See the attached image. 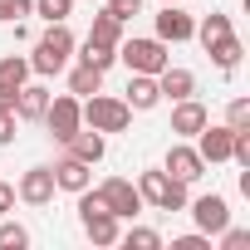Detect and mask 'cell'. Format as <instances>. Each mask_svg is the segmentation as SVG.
<instances>
[{
  "mask_svg": "<svg viewBox=\"0 0 250 250\" xmlns=\"http://www.w3.org/2000/svg\"><path fill=\"white\" fill-rule=\"evenodd\" d=\"M74 30H69V20H59V25H49L40 40H35V54H30V74H40V79H49V74H64L69 69V59H74Z\"/></svg>",
  "mask_w": 250,
  "mask_h": 250,
  "instance_id": "cell-1",
  "label": "cell"
},
{
  "mask_svg": "<svg viewBox=\"0 0 250 250\" xmlns=\"http://www.w3.org/2000/svg\"><path fill=\"white\" fill-rule=\"evenodd\" d=\"M79 108H83V128H93V133H128L133 128V108L123 103V98H113V93H88V98H79Z\"/></svg>",
  "mask_w": 250,
  "mask_h": 250,
  "instance_id": "cell-2",
  "label": "cell"
},
{
  "mask_svg": "<svg viewBox=\"0 0 250 250\" xmlns=\"http://www.w3.org/2000/svg\"><path fill=\"white\" fill-rule=\"evenodd\" d=\"M138 196H143V206H152V211H187V201H191V191H187V182H177V177H167L162 167H147L138 182Z\"/></svg>",
  "mask_w": 250,
  "mask_h": 250,
  "instance_id": "cell-3",
  "label": "cell"
},
{
  "mask_svg": "<svg viewBox=\"0 0 250 250\" xmlns=\"http://www.w3.org/2000/svg\"><path fill=\"white\" fill-rule=\"evenodd\" d=\"M79 226H83V235H88L93 245H118V235H123V221L103 206V196H98L93 187L79 191Z\"/></svg>",
  "mask_w": 250,
  "mask_h": 250,
  "instance_id": "cell-4",
  "label": "cell"
},
{
  "mask_svg": "<svg viewBox=\"0 0 250 250\" xmlns=\"http://www.w3.org/2000/svg\"><path fill=\"white\" fill-rule=\"evenodd\" d=\"M118 59L128 64V74H162V69L172 64V54H167V44H162L157 35H147V40H123V44H118Z\"/></svg>",
  "mask_w": 250,
  "mask_h": 250,
  "instance_id": "cell-5",
  "label": "cell"
},
{
  "mask_svg": "<svg viewBox=\"0 0 250 250\" xmlns=\"http://www.w3.org/2000/svg\"><path fill=\"white\" fill-rule=\"evenodd\" d=\"M40 123L49 128V138L64 147V143L83 128V108H79V98H74V93H49V108H44V118H40Z\"/></svg>",
  "mask_w": 250,
  "mask_h": 250,
  "instance_id": "cell-6",
  "label": "cell"
},
{
  "mask_svg": "<svg viewBox=\"0 0 250 250\" xmlns=\"http://www.w3.org/2000/svg\"><path fill=\"white\" fill-rule=\"evenodd\" d=\"M93 191L103 196V206H108L118 221H133V216L143 211V196H138V187H133L128 177H108V182H98Z\"/></svg>",
  "mask_w": 250,
  "mask_h": 250,
  "instance_id": "cell-7",
  "label": "cell"
},
{
  "mask_svg": "<svg viewBox=\"0 0 250 250\" xmlns=\"http://www.w3.org/2000/svg\"><path fill=\"white\" fill-rule=\"evenodd\" d=\"M187 211H191V221H196V230L201 235H221L226 226H230V201L226 196H196V201H187Z\"/></svg>",
  "mask_w": 250,
  "mask_h": 250,
  "instance_id": "cell-8",
  "label": "cell"
},
{
  "mask_svg": "<svg viewBox=\"0 0 250 250\" xmlns=\"http://www.w3.org/2000/svg\"><path fill=\"white\" fill-rule=\"evenodd\" d=\"M162 172L191 187V182H201V177H206V162H201V152H196L191 143H172V147H167V157H162Z\"/></svg>",
  "mask_w": 250,
  "mask_h": 250,
  "instance_id": "cell-9",
  "label": "cell"
},
{
  "mask_svg": "<svg viewBox=\"0 0 250 250\" xmlns=\"http://www.w3.org/2000/svg\"><path fill=\"white\" fill-rule=\"evenodd\" d=\"M191 35H196V20L182 10V0H172V5L157 10V40L162 44H187Z\"/></svg>",
  "mask_w": 250,
  "mask_h": 250,
  "instance_id": "cell-10",
  "label": "cell"
},
{
  "mask_svg": "<svg viewBox=\"0 0 250 250\" xmlns=\"http://www.w3.org/2000/svg\"><path fill=\"white\" fill-rule=\"evenodd\" d=\"M54 167H30L25 177H20V187H15V196L25 201V206H49L54 201Z\"/></svg>",
  "mask_w": 250,
  "mask_h": 250,
  "instance_id": "cell-11",
  "label": "cell"
},
{
  "mask_svg": "<svg viewBox=\"0 0 250 250\" xmlns=\"http://www.w3.org/2000/svg\"><path fill=\"white\" fill-rule=\"evenodd\" d=\"M196 152H201V162H206V167L230 162V128H226V123H211V118H206V128L196 133Z\"/></svg>",
  "mask_w": 250,
  "mask_h": 250,
  "instance_id": "cell-12",
  "label": "cell"
},
{
  "mask_svg": "<svg viewBox=\"0 0 250 250\" xmlns=\"http://www.w3.org/2000/svg\"><path fill=\"white\" fill-rule=\"evenodd\" d=\"M206 118H211V113H206V103H201L196 93H191V98H177V103H172V133H177V138H196V133L206 128Z\"/></svg>",
  "mask_w": 250,
  "mask_h": 250,
  "instance_id": "cell-13",
  "label": "cell"
},
{
  "mask_svg": "<svg viewBox=\"0 0 250 250\" xmlns=\"http://www.w3.org/2000/svg\"><path fill=\"white\" fill-rule=\"evenodd\" d=\"M54 187H59V191H69V196H79L83 187H93V167L64 152V157L54 162Z\"/></svg>",
  "mask_w": 250,
  "mask_h": 250,
  "instance_id": "cell-14",
  "label": "cell"
},
{
  "mask_svg": "<svg viewBox=\"0 0 250 250\" xmlns=\"http://www.w3.org/2000/svg\"><path fill=\"white\" fill-rule=\"evenodd\" d=\"M123 103H128L133 113H152V108L162 103L157 74H133V79H128V93H123Z\"/></svg>",
  "mask_w": 250,
  "mask_h": 250,
  "instance_id": "cell-15",
  "label": "cell"
},
{
  "mask_svg": "<svg viewBox=\"0 0 250 250\" xmlns=\"http://www.w3.org/2000/svg\"><path fill=\"white\" fill-rule=\"evenodd\" d=\"M44 108H49V88L44 83H20V93H15V118L20 123H40L44 118Z\"/></svg>",
  "mask_w": 250,
  "mask_h": 250,
  "instance_id": "cell-16",
  "label": "cell"
},
{
  "mask_svg": "<svg viewBox=\"0 0 250 250\" xmlns=\"http://www.w3.org/2000/svg\"><path fill=\"white\" fill-rule=\"evenodd\" d=\"M64 152H69V157H79V162H88V167H98V162H103V152H108V138H103V133H93V128H79V133L64 143Z\"/></svg>",
  "mask_w": 250,
  "mask_h": 250,
  "instance_id": "cell-17",
  "label": "cell"
},
{
  "mask_svg": "<svg viewBox=\"0 0 250 250\" xmlns=\"http://www.w3.org/2000/svg\"><path fill=\"white\" fill-rule=\"evenodd\" d=\"M157 88H162V98H167V103H177V98H191V93H196V74H191V69H177V64H167V69L157 74Z\"/></svg>",
  "mask_w": 250,
  "mask_h": 250,
  "instance_id": "cell-18",
  "label": "cell"
},
{
  "mask_svg": "<svg viewBox=\"0 0 250 250\" xmlns=\"http://www.w3.org/2000/svg\"><path fill=\"white\" fill-rule=\"evenodd\" d=\"M123 25H128V20H123L113 5H103L98 15H93V25H88V40H98V44H123Z\"/></svg>",
  "mask_w": 250,
  "mask_h": 250,
  "instance_id": "cell-19",
  "label": "cell"
},
{
  "mask_svg": "<svg viewBox=\"0 0 250 250\" xmlns=\"http://www.w3.org/2000/svg\"><path fill=\"white\" fill-rule=\"evenodd\" d=\"M206 54H211V64H216L221 74H230V69L240 64V54H245V44H240V35L230 30V35H221L216 44H206Z\"/></svg>",
  "mask_w": 250,
  "mask_h": 250,
  "instance_id": "cell-20",
  "label": "cell"
},
{
  "mask_svg": "<svg viewBox=\"0 0 250 250\" xmlns=\"http://www.w3.org/2000/svg\"><path fill=\"white\" fill-rule=\"evenodd\" d=\"M98 88H103V69H93V64H74L69 69V93L74 98H88Z\"/></svg>",
  "mask_w": 250,
  "mask_h": 250,
  "instance_id": "cell-21",
  "label": "cell"
},
{
  "mask_svg": "<svg viewBox=\"0 0 250 250\" xmlns=\"http://www.w3.org/2000/svg\"><path fill=\"white\" fill-rule=\"evenodd\" d=\"M230 30H235V25H230V15L211 10V15H201V20H196V35H191V40H201V49H206V44H216V40H221V35H230Z\"/></svg>",
  "mask_w": 250,
  "mask_h": 250,
  "instance_id": "cell-22",
  "label": "cell"
},
{
  "mask_svg": "<svg viewBox=\"0 0 250 250\" xmlns=\"http://www.w3.org/2000/svg\"><path fill=\"white\" fill-rule=\"evenodd\" d=\"M74 49H79V64H93V69H103V74H108V69L118 64V49H113V44L83 40V44H74Z\"/></svg>",
  "mask_w": 250,
  "mask_h": 250,
  "instance_id": "cell-23",
  "label": "cell"
},
{
  "mask_svg": "<svg viewBox=\"0 0 250 250\" xmlns=\"http://www.w3.org/2000/svg\"><path fill=\"white\" fill-rule=\"evenodd\" d=\"M25 79H30V59L25 54H5V59H0V88H15L20 93Z\"/></svg>",
  "mask_w": 250,
  "mask_h": 250,
  "instance_id": "cell-24",
  "label": "cell"
},
{
  "mask_svg": "<svg viewBox=\"0 0 250 250\" xmlns=\"http://www.w3.org/2000/svg\"><path fill=\"white\" fill-rule=\"evenodd\" d=\"M118 240L128 245V250H162V235H157L152 226H133V230H123Z\"/></svg>",
  "mask_w": 250,
  "mask_h": 250,
  "instance_id": "cell-25",
  "label": "cell"
},
{
  "mask_svg": "<svg viewBox=\"0 0 250 250\" xmlns=\"http://www.w3.org/2000/svg\"><path fill=\"white\" fill-rule=\"evenodd\" d=\"M30 245V230L20 221H0V250H25Z\"/></svg>",
  "mask_w": 250,
  "mask_h": 250,
  "instance_id": "cell-26",
  "label": "cell"
},
{
  "mask_svg": "<svg viewBox=\"0 0 250 250\" xmlns=\"http://www.w3.org/2000/svg\"><path fill=\"white\" fill-rule=\"evenodd\" d=\"M35 15H44L49 25H59V20L74 15V0H35Z\"/></svg>",
  "mask_w": 250,
  "mask_h": 250,
  "instance_id": "cell-27",
  "label": "cell"
},
{
  "mask_svg": "<svg viewBox=\"0 0 250 250\" xmlns=\"http://www.w3.org/2000/svg\"><path fill=\"white\" fill-rule=\"evenodd\" d=\"M35 10V0H0V25H15Z\"/></svg>",
  "mask_w": 250,
  "mask_h": 250,
  "instance_id": "cell-28",
  "label": "cell"
},
{
  "mask_svg": "<svg viewBox=\"0 0 250 250\" xmlns=\"http://www.w3.org/2000/svg\"><path fill=\"white\" fill-rule=\"evenodd\" d=\"M226 128H250V98H230V108H226Z\"/></svg>",
  "mask_w": 250,
  "mask_h": 250,
  "instance_id": "cell-29",
  "label": "cell"
},
{
  "mask_svg": "<svg viewBox=\"0 0 250 250\" xmlns=\"http://www.w3.org/2000/svg\"><path fill=\"white\" fill-rule=\"evenodd\" d=\"M245 245H250V230L245 226H226L221 230V250H245Z\"/></svg>",
  "mask_w": 250,
  "mask_h": 250,
  "instance_id": "cell-30",
  "label": "cell"
},
{
  "mask_svg": "<svg viewBox=\"0 0 250 250\" xmlns=\"http://www.w3.org/2000/svg\"><path fill=\"white\" fill-rule=\"evenodd\" d=\"M172 250H211V235H201V230H196V235H177Z\"/></svg>",
  "mask_w": 250,
  "mask_h": 250,
  "instance_id": "cell-31",
  "label": "cell"
},
{
  "mask_svg": "<svg viewBox=\"0 0 250 250\" xmlns=\"http://www.w3.org/2000/svg\"><path fill=\"white\" fill-rule=\"evenodd\" d=\"M15 123H20L15 113H0V147H10V143H15Z\"/></svg>",
  "mask_w": 250,
  "mask_h": 250,
  "instance_id": "cell-32",
  "label": "cell"
},
{
  "mask_svg": "<svg viewBox=\"0 0 250 250\" xmlns=\"http://www.w3.org/2000/svg\"><path fill=\"white\" fill-rule=\"evenodd\" d=\"M108 5H113V10L123 15V20H133V15H138V5H143V0H108Z\"/></svg>",
  "mask_w": 250,
  "mask_h": 250,
  "instance_id": "cell-33",
  "label": "cell"
},
{
  "mask_svg": "<svg viewBox=\"0 0 250 250\" xmlns=\"http://www.w3.org/2000/svg\"><path fill=\"white\" fill-rule=\"evenodd\" d=\"M10 206H15V187L0 182V216H10Z\"/></svg>",
  "mask_w": 250,
  "mask_h": 250,
  "instance_id": "cell-34",
  "label": "cell"
},
{
  "mask_svg": "<svg viewBox=\"0 0 250 250\" xmlns=\"http://www.w3.org/2000/svg\"><path fill=\"white\" fill-rule=\"evenodd\" d=\"M162 5H172V0H162Z\"/></svg>",
  "mask_w": 250,
  "mask_h": 250,
  "instance_id": "cell-35",
  "label": "cell"
}]
</instances>
